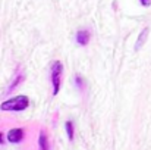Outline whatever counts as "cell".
Instances as JSON below:
<instances>
[{
  "label": "cell",
  "instance_id": "9c48e42d",
  "mask_svg": "<svg viewBox=\"0 0 151 150\" xmlns=\"http://www.w3.org/2000/svg\"><path fill=\"white\" fill-rule=\"evenodd\" d=\"M75 84H76V87H78L79 90H84V87H85V81L82 80L81 75H76V77H75Z\"/></svg>",
  "mask_w": 151,
  "mask_h": 150
},
{
  "label": "cell",
  "instance_id": "5b68a950",
  "mask_svg": "<svg viewBox=\"0 0 151 150\" xmlns=\"http://www.w3.org/2000/svg\"><path fill=\"white\" fill-rule=\"evenodd\" d=\"M38 147H40V150H50V143H49V137H47L46 131H40Z\"/></svg>",
  "mask_w": 151,
  "mask_h": 150
},
{
  "label": "cell",
  "instance_id": "6da1fadb",
  "mask_svg": "<svg viewBox=\"0 0 151 150\" xmlns=\"http://www.w3.org/2000/svg\"><path fill=\"white\" fill-rule=\"evenodd\" d=\"M29 106V99L27 96H16L4 100L0 104V110L3 112H22Z\"/></svg>",
  "mask_w": 151,
  "mask_h": 150
},
{
  "label": "cell",
  "instance_id": "7a4b0ae2",
  "mask_svg": "<svg viewBox=\"0 0 151 150\" xmlns=\"http://www.w3.org/2000/svg\"><path fill=\"white\" fill-rule=\"evenodd\" d=\"M62 74H63V65L60 60H54L51 62L50 66V80L51 86H53V96H57L60 91V86H62Z\"/></svg>",
  "mask_w": 151,
  "mask_h": 150
},
{
  "label": "cell",
  "instance_id": "30bf717a",
  "mask_svg": "<svg viewBox=\"0 0 151 150\" xmlns=\"http://www.w3.org/2000/svg\"><path fill=\"white\" fill-rule=\"evenodd\" d=\"M139 3H141L144 7H148V6H151V0H139Z\"/></svg>",
  "mask_w": 151,
  "mask_h": 150
},
{
  "label": "cell",
  "instance_id": "277c9868",
  "mask_svg": "<svg viewBox=\"0 0 151 150\" xmlns=\"http://www.w3.org/2000/svg\"><path fill=\"white\" fill-rule=\"evenodd\" d=\"M90 38H91V34L88 30H79L75 36V40L79 46H87L90 43Z\"/></svg>",
  "mask_w": 151,
  "mask_h": 150
},
{
  "label": "cell",
  "instance_id": "8992f818",
  "mask_svg": "<svg viewBox=\"0 0 151 150\" xmlns=\"http://www.w3.org/2000/svg\"><path fill=\"white\" fill-rule=\"evenodd\" d=\"M148 28H144L142 31H141V34L138 36V40H137V44H135V50H139L142 47V44L145 43V40H147V37H148Z\"/></svg>",
  "mask_w": 151,
  "mask_h": 150
},
{
  "label": "cell",
  "instance_id": "52a82bcc",
  "mask_svg": "<svg viewBox=\"0 0 151 150\" xmlns=\"http://www.w3.org/2000/svg\"><path fill=\"white\" fill-rule=\"evenodd\" d=\"M24 78H25V75L22 74V72H19L18 75H15V80L10 83V86H9V88H7V93H10V91H13L22 81H24Z\"/></svg>",
  "mask_w": 151,
  "mask_h": 150
},
{
  "label": "cell",
  "instance_id": "8fae6325",
  "mask_svg": "<svg viewBox=\"0 0 151 150\" xmlns=\"http://www.w3.org/2000/svg\"><path fill=\"white\" fill-rule=\"evenodd\" d=\"M3 143H4V134L0 133V144H3Z\"/></svg>",
  "mask_w": 151,
  "mask_h": 150
},
{
  "label": "cell",
  "instance_id": "3957f363",
  "mask_svg": "<svg viewBox=\"0 0 151 150\" xmlns=\"http://www.w3.org/2000/svg\"><path fill=\"white\" fill-rule=\"evenodd\" d=\"M6 136H7V141H9V143L18 144V143H21V141L24 140L25 133H24V130H22V128H12Z\"/></svg>",
  "mask_w": 151,
  "mask_h": 150
},
{
  "label": "cell",
  "instance_id": "ba28073f",
  "mask_svg": "<svg viewBox=\"0 0 151 150\" xmlns=\"http://www.w3.org/2000/svg\"><path fill=\"white\" fill-rule=\"evenodd\" d=\"M65 128H66L68 138L72 141V140H73V137H75V128H73V122H72V121H66V122H65Z\"/></svg>",
  "mask_w": 151,
  "mask_h": 150
}]
</instances>
